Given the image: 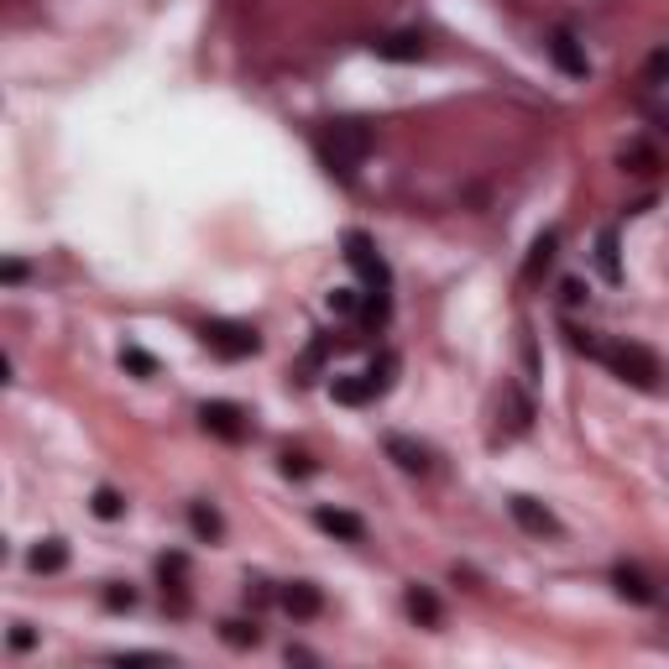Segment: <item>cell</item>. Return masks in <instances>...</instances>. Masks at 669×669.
<instances>
[{
	"instance_id": "obj_7",
	"label": "cell",
	"mask_w": 669,
	"mask_h": 669,
	"mask_svg": "<svg viewBox=\"0 0 669 669\" xmlns=\"http://www.w3.org/2000/svg\"><path fill=\"white\" fill-rule=\"evenodd\" d=\"M382 450H387V460H392V466H398V471H408V476H429V471H434V455H429L424 445H413L408 434H387V440H382Z\"/></svg>"
},
{
	"instance_id": "obj_5",
	"label": "cell",
	"mask_w": 669,
	"mask_h": 669,
	"mask_svg": "<svg viewBox=\"0 0 669 669\" xmlns=\"http://www.w3.org/2000/svg\"><path fill=\"white\" fill-rule=\"evenodd\" d=\"M199 424H204V434H215V440H225V445H241L246 429H251L246 413H241L236 403H220V398L199 408Z\"/></svg>"
},
{
	"instance_id": "obj_15",
	"label": "cell",
	"mask_w": 669,
	"mask_h": 669,
	"mask_svg": "<svg viewBox=\"0 0 669 669\" xmlns=\"http://www.w3.org/2000/svg\"><path fill=\"white\" fill-rule=\"evenodd\" d=\"M596 272L617 288L622 283V262H617V230L607 225V230H596Z\"/></svg>"
},
{
	"instance_id": "obj_3",
	"label": "cell",
	"mask_w": 669,
	"mask_h": 669,
	"mask_svg": "<svg viewBox=\"0 0 669 669\" xmlns=\"http://www.w3.org/2000/svg\"><path fill=\"white\" fill-rule=\"evenodd\" d=\"M199 335H204V345H210L220 361H246V356L262 351V335L251 325H241V319H210Z\"/></svg>"
},
{
	"instance_id": "obj_8",
	"label": "cell",
	"mask_w": 669,
	"mask_h": 669,
	"mask_svg": "<svg viewBox=\"0 0 669 669\" xmlns=\"http://www.w3.org/2000/svg\"><path fill=\"white\" fill-rule=\"evenodd\" d=\"M507 507H513V518H518L523 534H539V539H555V534H560V518L549 513L544 502H534V497H513Z\"/></svg>"
},
{
	"instance_id": "obj_21",
	"label": "cell",
	"mask_w": 669,
	"mask_h": 669,
	"mask_svg": "<svg viewBox=\"0 0 669 669\" xmlns=\"http://www.w3.org/2000/svg\"><path fill=\"white\" fill-rule=\"evenodd\" d=\"M617 163L628 168V173H654V168H659V152H654L649 142H628V147H622V157H617Z\"/></svg>"
},
{
	"instance_id": "obj_6",
	"label": "cell",
	"mask_w": 669,
	"mask_h": 669,
	"mask_svg": "<svg viewBox=\"0 0 669 669\" xmlns=\"http://www.w3.org/2000/svg\"><path fill=\"white\" fill-rule=\"evenodd\" d=\"M612 591L622 596V602H633V607H659V586L638 565H617L612 570Z\"/></svg>"
},
{
	"instance_id": "obj_28",
	"label": "cell",
	"mask_w": 669,
	"mask_h": 669,
	"mask_svg": "<svg viewBox=\"0 0 669 669\" xmlns=\"http://www.w3.org/2000/svg\"><path fill=\"white\" fill-rule=\"evenodd\" d=\"M115 664H173L168 654H157V649H126V654H110Z\"/></svg>"
},
{
	"instance_id": "obj_1",
	"label": "cell",
	"mask_w": 669,
	"mask_h": 669,
	"mask_svg": "<svg viewBox=\"0 0 669 669\" xmlns=\"http://www.w3.org/2000/svg\"><path fill=\"white\" fill-rule=\"evenodd\" d=\"M591 361H602L617 382H628L638 392H664V361L638 340H602Z\"/></svg>"
},
{
	"instance_id": "obj_9",
	"label": "cell",
	"mask_w": 669,
	"mask_h": 669,
	"mask_svg": "<svg viewBox=\"0 0 669 669\" xmlns=\"http://www.w3.org/2000/svg\"><path fill=\"white\" fill-rule=\"evenodd\" d=\"M314 528H325L330 539H345V544H361L366 539V523L345 507H314Z\"/></svg>"
},
{
	"instance_id": "obj_27",
	"label": "cell",
	"mask_w": 669,
	"mask_h": 669,
	"mask_svg": "<svg viewBox=\"0 0 669 669\" xmlns=\"http://www.w3.org/2000/svg\"><path fill=\"white\" fill-rule=\"evenodd\" d=\"M330 314H345V319L361 314V293H356V288H335V293H330Z\"/></svg>"
},
{
	"instance_id": "obj_12",
	"label": "cell",
	"mask_w": 669,
	"mask_h": 669,
	"mask_svg": "<svg viewBox=\"0 0 669 669\" xmlns=\"http://www.w3.org/2000/svg\"><path fill=\"white\" fill-rule=\"evenodd\" d=\"M372 53L387 58V63H419V58H424V37L392 32V37H377V42H372Z\"/></svg>"
},
{
	"instance_id": "obj_11",
	"label": "cell",
	"mask_w": 669,
	"mask_h": 669,
	"mask_svg": "<svg viewBox=\"0 0 669 669\" xmlns=\"http://www.w3.org/2000/svg\"><path fill=\"white\" fill-rule=\"evenodd\" d=\"M549 58L560 63V74H570V79H586L591 74V63H586V53H581V42H575V32H555L549 37Z\"/></svg>"
},
{
	"instance_id": "obj_14",
	"label": "cell",
	"mask_w": 669,
	"mask_h": 669,
	"mask_svg": "<svg viewBox=\"0 0 669 669\" xmlns=\"http://www.w3.org/2000/svg\"><path fill=\"white\" fill-rule=\"evenodd\" d=\"M502 403H507V434H528V429H534V403H528V392L518 382L502 392Z\"/></svg>"
},
{
	"instance_id": "obj_29",
	"label": "cell",
	"mask_w": 669,
	"mask_h": 669,
	"mask_svg": "<svg viewBox=\"0 0 669 669\" xmlns=\"http://www.w3.org/2000/svg\"><path fill=\"white\" fill-rule=\"evenodd\" d=\"M649 84H669V48H659L649 58Z\"/></svg>"
},
{
	"instance_id": "obj_22",
	"label": "cell",
	"mask_w": 669,
	"mask_h": 669,
	"mask_svg": "<svg viewBox=\"0 0 669 669\" xmlns=\"http://www.w3.org/2000/svg\"><path fill=\"white\" fill-rule=\"evenodd\" d=\"M392 377H398V356H392V351H377V356H372V366H366V382H372L377 392H387V387H392Z\"/></svg>"
},
{
	"instance_id": "obj_17",
	"label": "cell",
	"mask_w": 669,
	"mask_h": 669,
	"mask_svg": "<svg viewBox=\"0 0 669 669\" xmlns=\"http://www.w3.org/2000/svg\"><path fill=\"white\" fill-rule=\"evenodd\" d=\"M555 251H560V230H544V236L534 241V251H528V262H523V278L534 283L539 272H549V262H555Z\"/></svg>"
},
{
	"instance_id": "obj_30",
	"label": "cell",
	"mask_w": 669,
	"mask_h": 669,
	"mask_svg": "<svg viewBox=\"0 0 669 669\" xmlns=\"http://www.w3.org/2000/svg\"><path fill=\"white\" fill-rule=\"evenodd\" d=\"M32 643H37V633L27 628V622H16V628H11V649H16V654H27Z\"/></svg>"
},
{
	"instance_id": "obj_18",
	"label": "cell",
	"mask_w": 669,
	"mask_h": 669,
	"mask_svg": "<svg viewBox=\"0 0 669 669\" xmlns=\"http://www.w3.org/2000/svg\"><path fill=\"white\" fill-rule=\"evenodd\" d=\"M330 392H335V403H345V408H361V403L377 398V387L366 382V372H361V377H335Z\"/></svg>"
},
{
	"instance_id": "obj_25",
	"label": "cell",
	"mask_w": 669,
	"mask_h": 669,
	"mask_svg": "<svg viewBox=\"0 0 669 669\" xmlns=\"http://www.w3.org/2000/svg\"><path fill=\"white\" fill-rule=\"evenodd\" d=\"M278 466H283V476H298V481L314 476V460H309L304 450H283V455H278Z\"/></svg>"
},
{
	"instance_id": "obj_23",
	"label": "cell",
	"mask_w": 669,
	"mask_h": 669,
	"mask_svg": "<svg viewBox=\"0 0 669 669\" xmlns=\"http://www.w3.org/2000/svg\"><path fill=\"white\" fill-rule=\"evenodd\" d=\"M89 507H95V518L115 523V518H121V513H126V497H121V492H115V487H95V502H89Z\"/></svg>"
},
{
	"instance_id": "obj_26",
	"label": "cell",
	"mask_w": 669,
	"mask_h": 669,
	"mask_svg": "<svg viewBox=\"0 0 669 669\" xmlns=\"http://www.w3.org/2000/svg\"><path fill=\"white\" fill-rule=\"evenodd\" d=\"M121 361L131 366L136 377H157V361H152V356L142 351V345H126V351H121Z\"/></svg>"
},
{
	"instance_id": "obj_31",
	"label": "cell",
	"mask_w": 669,
	"mask_h": 669,
	"mask_svg": "<svg viewBox=\"0 0 669 669\" xmlns=\"http://www.w3.org/2000/svg\"><path fill=\"white\" fill-rule=\"evenodd\" d=\"M21 278H27V262L11 257V262H6V283H21Z\"/></svg>"
},
{
	"instance_id": "obj_16",
	"label": "cell",
	"mask_w": 669,
	"mask_h": 669,
	"mask_svg": "<svg viewBox=\"0 0 669 669\" xmlns=\"http://www.w3.org/2000/svg\"><path fill=\"white\" fill-rule=\"evenodd\" d=\"M27 565H32L37 575H58V570L68 565V544H63V539H42L32 555H27Z\"/></svg>"
},
{
	"instance_id": "obj_13",
	"label": "cell",
	"mask_w": 669,
	"mask_h": 669,
	"mask_svg": "<svg viewBox=\"0 0 669 669\" xmlns=\"http://www.w3.org/2000/svg\"><path fill=\"white\" fill-rule=\"evenodd\" d=\"M403 607H408L413 622H424V628H440V617H445L440 612V596H434L429 586H408L403 591Z\"/></svg>"
},
{
	"instance_id": "obj_20",
	"label": "cell",
	"mask_w": 669,
	"mask_h": 669,
	"mask_svg": "<svg viewBox=\"0 0 669 669\" xmlns=\"http://www.w3.org/2000/svg\"><path fill=\"white\" fill-rule=\"evenodd\" d=\"M220 638L230 643V649H257V643H262V628H257V622H241V617H225V622H220Z\"/></svg>"
},
{
	"instance_id": "obj_2",
	"label": "cell",
	"mask_w": 669,
	"mask_h": 669,
	"mask_svg": "<svg viewBox=\"0 0 669 669\" xmlns=\"http://www.w3.org/2000/svg\"><path fill=\"white\" fill-rule=\"evenodd\" d=\"M372 147H377V136H372V126H366V121H330L325 126V142H319L330 173H340V178H351L366 157H372Z\"/></svg>"
},
{
	"instance_id": "obj_19",
	"label": "cell",
	"mask_w": 669,
	"mask_h": 669,
	"mask_svg": "<svg viewBox=\"0 0 669 669\" xmlns=\"http://www.w3.org/2000/svg\"><path fill=\"white\" fill-rule=\"evenodd\" d=\"M189 528H194L199 539H210V544H215V539L225 534V518L215 513L210 502H189Z\"/></svg>"
},
{
	"instance_id": "obj_10",
	"label": "cell",
	"mask_w": 669,
	"mask_h": 669,
	"mask_svg": "<svg viewBox=\"0 0 669 669\" xmlns=\"http://www.w3.org/2000/svg\"><path fill=\"white\" fill-rule=\"evenodd\" d=\"M278 602H283L298 622H309V617L325 612V596H319V586H314V581H288V586L278 591Z\"/></svg>"
},
{
	"instance_id": "obj_24",
	"label": "cell",
	"mask_w": 669,
	"mask_h": 669,
	"mask_svg": "<svg viewBox=\"0 0 669 669\" xmlns=\"http://www.w3.org/2000/svg\"><path fill=\"white\" fill-rule=\"evenodd\" d=\"M100 602H105L110 612H131V607H136V591H131V586H121V581H110V586L100 591Z\"/></svg>"
},
{
	"instance_id": "obj_4",
	"label": "cell",
	"mask_w": 669,
	"mask_h": 669,
	"mask_svg": "<svg viewBox=\"0 0 669 669\" xmlns=\"http://www.w3.org/2000/svg\"><path fill=\"white\" fill-rule=\"evenodd\" d=\"M345 262L356 267V278L366 283V293H387L392 272H387L382 251H377V241L366 236V230H351V236H345Z\"/></svg>"
}]
</instances>
